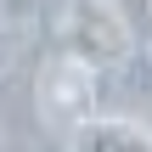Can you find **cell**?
Returning <instances> with one entry per match:
<instances>
[{
    "mask_svg": "<svg viewBox=\"0 0 152 152\" xmlns=\"http://www.w3.org/2000/svg\"><path fill=\"white\" fill-rule=\"evenodd\" d=\"M56 51L90 62L96 73H113V68H124L141 51L135 17L118 0H68L62 6V23H56Z\"/></svg>",
    "mask_w": 152,
    "mask_h": 152,
    "instance_id": "1",
    "label": "cell"
},
{
    "mask_svg": "<svg viewBox=\"0 0 152 152\" xmlns=\"http://www.w3.org/2000/svg\"><path fill=\"white\" fill-rule=\"evenodd\" d=\"M96 68L90 62H79V56H68V51H56L51 62H45V73H39V107L45 113H56V118H73V124H85L90 113H96Z\"/></svg>",
    "mask_w": 152,
    "mask_h": 152,
    "instance_id": "2",
    "label": "cell"
},
{
    "mask_svg": "<svg viewBox=\"0 0 152 152\" xmlns=\"http://www.w3.org/2000/svg\"><path fill=\"white\" fill-rule=\"evenodd\" d=\"M73 152H152V130L135 118L90 113L85 124H73Z\"/></svg>",
    "mask_w": 152,
    "mask_h": 152,
    "instance_id": "3",
    "label": "cell"
},
{
    "mask_svg": "<svg viewBox=\"0 0 152 152\" xmlns=\"http://www.w3.org/2000/svg\"><path fill=\"white\" fill-rule=\"evenodd\" d=\"M135 11H141V28H135V39L147 45V56H152V0H130Z\"/></svg>",
    "mask_w": 152,
    "mask_h": 152,
    "instance_id": "4",
    "label": "cell"
}]
</instances>
